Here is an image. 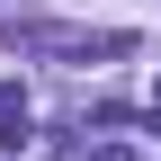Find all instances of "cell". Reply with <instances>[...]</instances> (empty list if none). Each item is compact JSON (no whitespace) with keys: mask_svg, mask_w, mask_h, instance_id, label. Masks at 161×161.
Here are the masks:
<instances>
[{"mask_svg":"<svg viewBox=\"0 0 161 161\" xmlns=\"http://www.w3.org/2000/svg\"><path fill=\"white\" fill-rule=\"evenodd\" d=\"M63 161H134V143H98V152H63Z\"/></svg>","mask_w":161,"mask_h":161,"instance_id":"obj_1","label":"cell"}]
</instances>
